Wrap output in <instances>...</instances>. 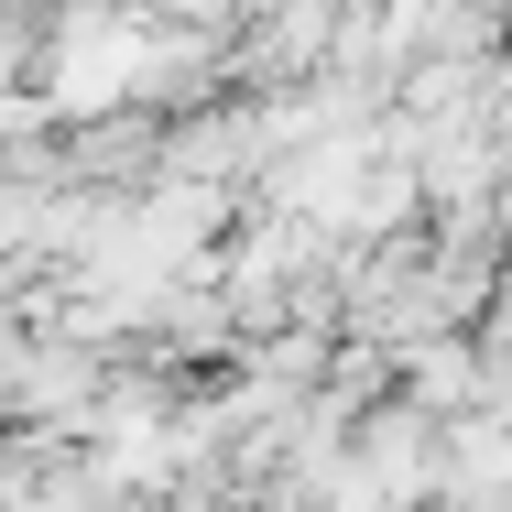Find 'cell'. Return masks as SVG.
<instances>
[{
	"label": "cell",
	"instance_id": "1",
	"mask_svg": "<svg viewBox=\"0 0 512 512\" xmlns=\"http://www.w3.org/2000/svg\"><path fill=\"white\" fill-rule=\"evenodd\" d=\"M349 480L371 491V512L436 502V414H414L404 393H382V404L349 425Z\"/></svg>",
	"mask_w": 512,
	"mask_h": 512
}]
</instances>
